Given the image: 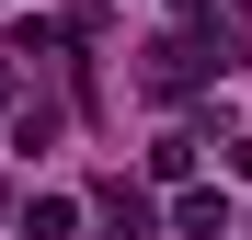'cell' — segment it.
<instances>
[{"label":"cell","instance_id":"obj_1","mask_svg":"<svg viewBox=\"0 0 252 240\" xmlns=\"http://www.w3.org/2000/svg\"><path fill=\"white\" fill-rule=\"evenodd\" d=\"M92 217H103L115 240H149V229H160V217H149V194H138V183H103V194H92Z\"/></svg>","mask_w":252,"mask_h":240},{"label":"cell","instance_id":"obj_2","mask_svg":"<svg viewBox=\"0 0 252 240\" xmlns=\"http://www.w3.org/2000/svg\"><path fill=\"white\" fill-rule=\"evenodd\" d=\"M172 229H184V240H229V194H206V183H195L184 206H172Z\"/></svg>","mask_w":252,"mask_h":240},{"label":"cell","instance_id":"obj_3","mask_svg":"<svg viewBox=\"0 0 252 240\" xmlns=\"http://www.w3.org/2000/svg\"><path fill=\"white\" fill-rule=\"evenodd\" d=\"M23 240H69V194H34V206H23Z\"/></svg>","mask_w":252,"mask_h":240},{"label":"cell","instance_id":"obj_4","mask_svg":"<svg viewBox=\"0 0 252 240\" xmlns=\"http://www.w3.org/2000/svg\"><path fill=\"white\" fill-rule=\"evenodd\" d=\"M172 12H184V23H218V0H172Z\"/></svg>","mask_w":252,"mask_h":240},{"label":"cell","instance_id":"obj_5","mask_svg":"<svg viewBox=\"0 0 252 240\" xmlns=\"http://www.w3.org/2000/svg\"><path fill=\"white\" fill-rule=\"evenodd\" d=\"M229 160H241V172H252V137H241V149H229Z\"/></svg>","mask_w":252,"mask_h":240}]
</instances>
